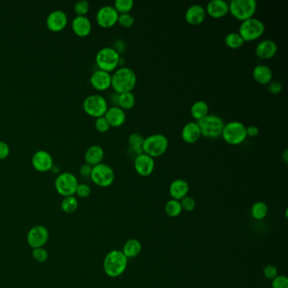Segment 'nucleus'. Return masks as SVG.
Returning <instances> with one entry per match:
<instances>
[{
	"label": "nucleus",
	"instance_id": "obj_48",
	"mask_svg": "<svg viewBox=\"0 0 288 288\" xmlns=\"http://www.w3.org/2000/svg\"><path fill=\"white\" fill-rule=\"evenodd\" d=\"M120 55H121L122 52L125 51V45L124 42L122 40H118V42L115 43V46L113 47Z\"/></svg>",
	"mask_w": 288,
	"mask_h": 288
},
{
	"label": "nucleus",
	"instance_id": "obj_25",
	"mask_svg": "<svg viewBox=\"0 0 288 288\" xmlns=\"http://www.w3.org/2000/svg\"><path fill=\"white\" fill-rule=\"evenodd\" d=\"M189 191V185L188 182L182 178L175 179L170 184L169 194L172 200L180 201L188 195Z\"/></svg>",
	"mask_w": 288,
	"mask_h": 288
},
{
	"label": "nucleus",
	"instance_id": "obj_18",
	"mask_svg": "<svg viewBox=\"0 0 288 288\" xmlns=\"http://www.w3.org/2000/svg\"><path fill=\"white\" fill-rule=\"evenodd\" d=\"M90 85L99 91H104L112 85V74L107 71L97 70L94 71L90 78Z\"/></svg>",
	"mask_w": 288,
	"mask_h": 288
},
{
	"label": "nucleus",
	"instance_id": "obj_6",
	"mask_svg": "<svg viewBox=\"0 0 288 288\" xmlns=\"http://www.w3.org/2000/svg\"><path fill=\"white\" fill-rule=\"evenodd\" d=\"M245 125L242 122L230 121L224 125L221 137L226 144L238 145L245 142L248 138Z\"/></svg>",
	"mask_w": 288,
	"mask_h": 288
},
{
	"label": "nucleus",
	"instance_id": "obj_49",
	"mask_svg": "<svg viewBox=\"0 0 288 288\" xmlns=\"http://www.w3.org/2000/svg\"><path fill=\"white\" fill-rule=\"evenodd\" d=\"M119 94L117 93L115 91L113 93L111 94L109 99H110V102L113 103V106H118L119 105Z\"/></svg>",
	"mask_w": 288,
	"mask_h": 288
},
{
	"label": "nucleus",
	"instance_id": "obj_47",
	"mask_svg": "<svg viewBox=\"0 0 288 288\" xmlns=\"http://www.w3.org/2000/svg\"><path fill=\"white\" fill-rule=\"evenodd\" d=\"M92 171V166H90L89 164L85 163L82 165L80 168H79V173L82 177H90V173Z\"/></svg>",
	"mask_w": 288,
	"mask_h": 288
},
{
	"label": "nucleus",
	"instance_id": "obj_21",
	"mask_svg": "<svg viewBox=\"0 0 288 288\" xmlns=\"http://www.w3.org/2000/svg\"><path fill=\"white\" fill-rule=\"evenodd\" d=\"M71 27L77 36L85 37L90 34L92 29V24L86 15H76L72 20Z\"/></svg>",
	"mask_w": 288,
	"mask_h": 288
},
{
	"label": "nucleus",
	"instance_id": "obj_24",
	"mask_svg": "<svg viewBox=\"0 0 288 288\" xmlns=\"http://www.w3.org/2000/svg\"><path fill=\"white\" fill-rule=\"evenodd\" d=\"M111 127H120L126 122V113L118 106H112L108 108L104 115Z\"/></svg>",
	"mask_w": 288,
	"mask_h": 288
},
{
	"label": "nucleus",
	"instance_id": "obj_29",
	"mask_svg": "<svg viewBox=\"0 0 288 288\" xmlns=\"http://www.w3.org/2000/svg\"><path fill=\"white\" fill-rule=\"evenodd\" d=\"M136 103V95L133 91L129 92H124L119 94V106L123 110L127 111L132 109L135 107Z\"/></svg>",
	"mask_w": 288,
	"mask_h": 288
},
{
	"label": "nucleus",
	"instance_id": "obj_33",
	"mask_svg": "<svg viewBox=\"0 0 288 288\" xmlns=\"http://www.w3.org/2000/svg\"><path fill=\"white\" fill-rule=\"evenodd\" d=\"M61 208H62L63 211L65 213L72 214L78 208V201H77V199L73 195L64 197V200L61 202Z\"/></svg>",
	"mask_w": 288,
	"mask_h": 288
},
{
	"label": "nucleus",
	"instance_id": "obj_31",
	"mask_svg": "<svg viewBox=\"0 0 288 288\" xmlns=\"http://www.w3.org/2000/svg\"><path fill=\"white\" fill-rule=\"evenodd\" d=\"M268 214V207L263 201H257L252 206L251 215L256 220H262Z\"/></svg>",
	"mask_w": 288,
	"mask_h": 288
},
{
	"label": "nucleus",
	"instance_id": "obj_43",
	"mask_svg": "<svg viewBox=\"0 0 288 288\" xmlns=\"http://www.w3.org/2000/svg\"><path fill=\"white\" fill-rule=\"evenodd\" d=\"M263 274L266 279L272 281L278 276V270L273 265H267V266H265V268L263 270Z\"/></svg>",
	"mask_w": 288,
	"mask_h": 288
},
{
	"label": "nucleus",
	"instance_id": "obj_39",
	"mask_svg": "<svg viewBox=\"0 0 288 288\" xmlns=\"http://www.w3.org/2000/svg\"><path fill=\"white\" fill-rule=\"evenodd\" d=\"M181 207L182 210H184L185 212H193L195 209L196 207V202L192 197L190 196H185L184 199H182L180 201Z\"/></svg>",
	"mask_w": 288,
	"mask_h": 288
},
{
	"label": "nucleus",
	"instance_id": "obj_13",
	"mask_svg": "<svg viewBox=\"0 0 288 288\" xmlns=\"http://www.w3.org/2000/svg\"><path fill=\"white\" fill-rule=\"evenodd\" d=\"M49 237L48 229L43 226H35L29 231L27 234V243L32 249L43 248Z\"/></svg>",
	"mask_w": 288,
	"mask_h": 288
},
{
	"label": "nucleus",
	"instance_id": "obj_41",
	"mask_svg": "<svg viewBox=\"0 0 288 288\" xmlns=\"http://www.w3.org/2000/svg\"><path fill=\"white\" fill-rule=\"evenodd\" d=\"M272 288H288V279L286 276H277L276 278L272 280L271 283Z\"/></svg>",
	"mask_w": 288,
	"mask_h": 288
},
{
	"label": "nucleus",
	"instance_id": "obj_35",
	"mask_svg": "<svg viewBox=\"0 0 288 288\" xmlns=\"http://www.w3.org/2000/svg\"><path fill=\"white\" fill-rule=\"evenodd\" d=\"M144 137L140 133L130 134L128 138V142L130 148L137 149V150H142V145L144 143Z\"/></svg>",
	"mask_w": 288,
	"mask_h": 288
},
{
	"label": "nucleus",
	"instance_id": "obj_34",
	"mask_svg": "<svg viewBox=\"0 0 288 288\" xmlns=\"http://www.w3.org/2000/svg\"><path fill=\"white\" fill-rule=\"evenodd\" d=\"M135 2L133 0H116L113 7L115 8L119 14L130 13L133 9Z\"/></svg>",
	"mask_w": 288,
	"mask_h": 288
},
{
	"label": "nucleus",
	"instance_id": "obj_19",
	"mask_svg": "<svg viewBox=\"0 0 288 288\" xmlns=\"http://www.w3.org/2000/svg\"><path fill=\"white\" fill-rule=\"evenodd\" d=\"M278 51L277 43L271 39H265L260 41L255 47V54L260 60H271L276 56Z\"/></svg>",
	"mask_w": 288,
	"mask_h": 288
},
{
	"label": "nucleus",
	"instance_id": "obj_2",
	"mask_svg": "<svg viewBox=\"0 0 288 288\" xmlns=\"http://www.w3.org/2000/svg\"><path fill=\"white\" fill-rule=\"evenodd\" d=\"M127 257L120 250L109 252L103 261L105 273L110 277L121 276L127 268Z\"/></svg>",
	"mask_w": 288,
	"mask_h": 288
},
{
	"label": "nucleus",
	"instance_id": "obj_30",
	"mask_svg": "<svg viewBox=\"0 0 288 288\" xmlns=\"http://www.w3.org/2000/svg\"><path fill=\"white\" fill-rule=\"evenodd\" d=\"M224 42H225L226 47L231 48V49H238L241 47H243V44L245 43L244 40L242 38L239 33L234 32V31L230 32L226 35Z\"/></svg>",
	"mask_w": 288,
	"mask_h": 288
},
{
	"label": "nucleus",
	"instance_id": "obj_16",
	"mask_svg": "<svg viewBox=\"0 0 288 288\" xmlns=\"http://www.w3.org/2000/svg\"><path fill=\"white\" fill-rule=\"evenodd\" d=\"M68 23V16L65 11L61 9H55L48 14L46 24L50 31H60L65 29Z\"/></svg>",
	"mask_w": 288,
	"mask_h": 288
},
{
	"label": "nucleus",
	"instance_id": "obj_37",
	"mask_svg": "<svg viewBox=\"0 0 288 288\" xmlns=\"http://www.w3.org/2000/svg\"><path fill=\"white\" fill-rule=\"evenodd\" d=\"M73 9L77 15H86L90 9V3L86 0H79L74 4Z\"/></svg>",
	"mask_w": 288,
	"mask_h": 288
},
{
	"label": "nucleus",
	"instance_id": "obj_38",
	"mask_svg": "<svg viewBox=\"0 0 288 288\" xmlns=\"http://www.w3.org/2000/svg\"><path fill=\"white\" fill-rule=\"evenodd\" d=\"M95 128L100 133H106L110 130L111 126L107 119L104 116H102L96 119Z\"/></svg>",
	"mask_w": 288,
	"mask_h": 288
},
{
	"label": "nucleus",
	"instance_id": "obj_7",
	"mask_svg": "<svg viewBox=\"0 0 288 288\" xmlns=\"http://www.w3.org/2000/svg\"><path fill=\"white\" fill-rule=\"evenodd\" d=\"M228 3L229 13L241 22L254 17L257 11L258 3L255 0H232Z\"/></svg>",
	"mask_w": 288,
	"mask_h": 288
},
{
	"label": "nucleus",
	"instance_id": "obj_40",
	"mask_svg": "<svg viewBox=\"0 0 288 288\" xmlns=\"http://www.w3.org/2000/svg\"><path fill=\"white\" fill-rule=\"evenodd\" d=\"M32 256L37 262L43 263L48 260V253L43 248H37V249H33Z\"/></svg>",
	"mask_w": 288,
	"mask_h": 288
},
{
	"label": "nucleus",
	"instance_id": "obj_42",
	"mask_svg": "<svg viewBox=\"0 0 288 288\" xmlns=\"http://www.w3.org/2000/svg\"><path fill=\"white\" fill-rule=\"evenodd\" d=\"M283 89V84L278 80H271L268 85H266V90L273 95H278L281 93Z\"/></svg>",
	"mask_w": 288,
	"mask_h": 288
},
{
	"label": "nucleus",
	"instance_id": "obj_44",
	"mask_svg": "<svg viewBox=\"0 0 288 288\" xmlns=\"http://www.w3.org/2000/svg\"><path fill=\"white\" fill-rule=\"evenodd\" d=\"M90 192H91V189L88 184H79L77 186L75 194L80 198H87L90 196Z\"/></svg>",
	"mask_w": 288,
	"mask_h": 288
},
{
	"label": "nucleus",
	"instance_id": "obj_17",
	"mask_svg": "<svg viewBox=\"0 0 288 288\" xmlns=\"http://www.w3.org/2000/svg\"><path fill=\"white\" fill-rule=\"evenodd\" d=\"M206 8L201 4L195 3L189 6L184 14L187 23L192 26H199L205 21L207 18Z\"/></svg>",
	"mask_w": 288,
	"mask_h": 288
},
{
	"label": "nucleus",
	"instance_id": "obj_50",
	"mask_svg": "<svg viewBox=\"0 0 288 288\" xmlns=\"http://www.w3.org/2000/svg\"><path fill=\"white\" fill-rule=\"evenodd\" d=\"M282 157H283V160L285 163H288V149H285L284 151L283 152V155H282Z\"/></svg>",
	"mask_w": 288,
	"mask_h": 288
},
{
	"label": "nucleus",
	"instance_id": "obj_10",
	"mask_svg": "<svg viewBox=\"0 0 288 288\" xmlns=\"http://www.w3.org/2000/svg\"><path fill=\"white\" fill-rule=\"evenodd\" d=\"M90 178L97 186L106 188L113 184L115 173L109 165L102 162L92 167Z\"/></svg>",
	"mask_w": 288,
	"mask_h": 288
},
{
	"label": "nucleus",
	"instance_id": "obj_3",
	"mask_svg": "<svg viewBox=\"0 0 288 288\" xmlns=\"http://www.w3.org/2000/svg\"><path fill=\"white\" fill-rule=\"evenodd\" d=\"M121 55L113 47L101 48L96 54V64L99 70L108 73L116 71L121 65Z\"/></svg>",
	"mask_w": 288,
	"mask_h": 288
},
{
	"label": "nucleus",
	"instance_id": "obj_36",
	"mask_svg": "<svg viewBox=\"0 0 288 288\" xmlns=\"http://www.w3.org/2000/svg\"><path fill=\"white\" fill-rule=\"evenodd\" d=\"M118 23L124 28H130L135 24V17L130 13L119 14Z\"/></svg>",
	"mask_w": 288,
	"mask_h": 288
},
{
	"label": "nucleus",
	"instance_id": "obj_20",
	"mask_svg": "<svg viewBox=\"0 0 288 288\" xmlns=\"http://www.w3.org/2000/svg\"><path fill=\"white\" fill-rule=\"evenodd\" d=\"M181 137L186 144H193L198 142L201 137L198 123L190 121L185 124L181 131Z\"/></svg>",
	"mask_w": 288,
	"mask_h": 288
},
{
	"label": "nucleus",
	"instance_id": "obj_28",
	"mask_svg": "<svg viewBox=\"0 0 288 288\" xmlns=\"http://www.w3.org/2000/svg\"><path fill=\"white\" fill-rule=\"evenodd\" d=\"M142 243H140V241L136 238H131L125 243L122 252L127 257V259H129V258H135L138 256L140 253L142 252Z\"/></svg>",
	"mask_w": 288,
	"mask_h": 288
},
{
	"label": "nucleus",
	"instance_id": "obj_26",
	"mask_svg": "<svg viewBox=\"0 0 288 288\" xmlns=\"http://www.w3.org/2000/svg\"><path fill=\"white\" fill-rule=\"evenodd\" d=\"M104 150L101 145L92 144L88 147L87 150H85V163L89 164L92 167L97 164L102 163V160L104 158Z\"/></svg>",
	"mask_w": 288,
	"mask_h": 288
},
{
	"label": "nucleus",
	"instance_id": "obj_27",
	"mask_svg": "<svg viewBox=\"0 0 288 288\" xmlns=\"http://www.w3.org/2000/svg\"><path fill=\"white\" fill-rule=\"evenodd\" d=\"M190 114L195 121H200L209 114V105L204 100H198L191 106Z\"/></svg>",
	"mask_w": 288,
	"mask_h": 288
},
{
	"label": "nucleus",
	"instance_id": "obj_23",
	"mask_svg": "<svg viewBox=\"0 0 288 288\" xmlns=\"http://www.w3.org/2000/svg\"><path fill=\"white\" fill-rule=\"evenodd\" d=\"M252 75L254 80L260 85H267L271 80H273V71L269 65L265 64L256 65L253 70Z\"/></svg>",
	"mask_w": 288,
	"mask_h": 288
},
{
	"label": "nucleus",
	"instance_id": "obj_1",
	"mask_svg": "<svg viewBox=\"0 0 288 288\" xmlns=\"http://www.w3.org/2000/svg\"><path fill=\"white\" fill-rule=\"evenodd\" d=\"M137 84V75L133 69L127 66H119L112 74V85L117 93L133 91Z\"/></svg>",
	"mask_w": 288,
	"mask_h": 288
},
{
	"label": "nucleus",
	"instance_id": "obj_5",
	"mask_svg": "<svg viewBox=\"0 0 288 288\" xmlns=\"http://www.w3.org/2000/svg\"><path fill=\"white\" fill-rule=\"evenodd\" d=\"M198 123L201 136L207 139H217L221 136L225 122L217 114H208Z\"/></svg>",
	"mask_w": 288,
	"mask_h": 288
},
{
	"label": "nucleus",
	"instance_id": "obj_22",
	"mask_svg": "<svg viewBox=\"0 0 288 288\" xmlns=\"http://www.w3.org/2000/svg\"><path fill=\"white\" fill-rule=\"evenodd\" d=\"M205 8L207 14L215 19L224 17L229 13V3L225 0H212Z\"/></svg>",
	"mask_w": 288,
	"mask_h": 288
},
{
	"label": "nucleus",
	"instance_id": "obj_8",
	"mask_svg": "<svg viewBox=\"0 0 288 288\" xmlns=\"http://www.w3.org/2000/svg\"><path fill=\"white\" fill-rule=\"evenodd\" d=\"M266 31V26L262 20L258 18H249L242 21L238 29V33L244 42H253L262 37Z\"/></svg>",
	"mask_w": 288,
	"mask_h": 288
},
{
	"label": "nucleus",
	"instance_id": "obj_46",
	"mask_svg": "<svg viewBox=\"0 0 288 288\" xmlns=\"http://www.w3.org/2000/svg\"><path fill=\"white\" fill-rule=\"evenodd\" d=\"M246 132H247V136L248 137H256V136L260 133V130L256 125H249L248 127H246Z\"/></svg>",
	"mask_w": 288,
	"mask_h": 288
},
{
	"label": "nucleus",
	"instance_id": "obj_14",
	"mask_svg": "<svg viewBox=\"0 0 288 288\" xmlns=\"http://www.w3.org/2000/svg\"><path fill=\"white\" fill-rule=\"evenodd\" d=\"M155 159L145 153H142L134 159V167L136 172L142 177L150 176L155 169Z\"/></svg>",
	"mask_w": 288,
	"mask_h": 288
},
{
	"label": "nucleus",
	"instance_id": "obj_12",
	"mask_svg": "<svg viewBox=\"0 0 288 288\" xmlns=\"http://www.w3.org/2000/svg\"><path fill=\"white\" fill-rule=\"evenodd\" d=\"M119 15L113 5H103L96 12V22L102 28H111L118 23Z\"/></svg>",
	"mask_w": 288,
	"mask_h": 288
},
{
	"label": "nucleus",
	"instance_id": "obj_32",
	"mask_svg": "<svg viewBox=\"0 0 288 288\" xmlns=\"http://www.w3.org/2000/svg\"><path fill=\"white\" fill-rule=\"evenodd\" d=\"M182 207L180 201L176 200H170L165 205V212L170 217H177L182 213Z\"/></svg>",
	"mask_w": 288,
	"mask_h": 288
},
{
	"label": "nucleus",
	"instance_id": "obj_15",
	"mask_svg": "<svg viewBox=\"0 0 288 288\" xmlns=\"http://www.w3.org/2000/svg\"><path fill=\"white\" fill-rule=\"evenodd\" d=\"M31 164L38 172H48L54 167V159L51 154L47 150H39L32 155Z\"/></svg>",
	"mask_w": 288,
	"mask_h": 288
},
{
	"label": "nucleus",
	"instance_id": "obj_4",
	"mask_svg": "<svg viewBox=\"0 0 288 288\" xmlns=\"http://www.w3.org/2000/svg\"><path fill=\"white\" fill-rule=\"evenodd\" d=\"M169 142L163 134H153L144 138L142 150L152 158H157L167 152Z\"/></svg>",
	"mask_w": 288,
	"mask_h": 288
},
{
	"label": "nucleus",
	"instance_id": "obj_45",
	"mask_svg": "<svg viewBox=\"0 0 288 288\" xmlns=\"http://www.w3.org/2000/svg\"><path fill=\"white\" fill-rule=\"evenodd\" d=\"M10 148L9 144L3 141H0V160H3L9 156Z\"/></svg>",
	"mask_w": 288,
	"mask_h": 288
},
{
	"label": "nucleus",
	"instance_id": "obj_11",
	"mask_svg": "<svg viewBox=\"0 0 288 288\" xmlns=\"http://www.w3.org/2000/svg\"><path fill=\"white\" fill-rule=\"evenodd\" d=\"M78 184V179L71 172L60 173L55 179V189L57 192L64 197L74 195Z\"/></svg>",
	"mask_w": 288,
	"mask_h": 288
},
{
	"label": "nucleus",
	"instance_id": "obj_9",
	"mask_svg": "<svg viewBox=\"0 0 288 288\" xmlns=\"http://www.w3.org/2000/svg\"><path fill=\"white\" fill-rule=\"evenodd\" d=\"M108 101L104 96L99 94H91L86 96L83 101V109L89 116L100 118L104 116L108 110Z\"/></svg>",
	"mask_w": 288,
	"mask_h": 288
}]
</instances>
